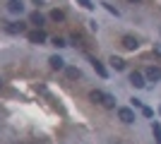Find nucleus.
Returning <instances> with one entry per match:
<instances>
[{
    "label": "nucleus",
    "mask_w": 161,
    "mask_h": 144,
    "mask_svg": "<svg viewBox=\"0 0 161 144\" xmlns=\"http://www.w3.org/2000/svg\"><path fill=\"white\" fill-rule=\"evenodd\" d=\"M130 84H132L135 89H144V87H147V77L135 70V72H130Z\"/></svg>",
    "instance_id": "obj_1"
},
{
    "label": "nucleus",
    "mask_w": 161,
    "mask_h": 144,
    "mask_svg": "<svg viewBox=\"0 0 161 144\" xmlns=\"http://www.w3.org/2000/svg\"><path fill=\"white\" fill-rule=\"evenodd\" d=\"M120 43H123V48H125V51H135V48L140 46V41H137V39H135V36H130V34H125L120 39Z\"/></svg>",
    "instance_id": "obj_2"
},
{
    "label": "nucleus",
    "mask_w": 161,
    "mask_h": 144,
    "mask_svg": "<svg viewBox=\"0 0 161 144\" xmlns=\"http://www.w3.org/2000/svg\"><path fill=\"white\" fill-rule=\"evenodd\" d=\"M118 118H120L125 125L135 123V113H132V108H118Z\"/></svg>",
    "instance_id": "obj_3"
},
{
    "label": "nucleus",
    "mask_w": 161,
    "mask_h": 144,
    "mask_svg": "<svg viewBox=\"0 0 161 144\" xmlns=\"http://www.w3.org/2000/svg\"><path fill=\"white\" fill-rule=\"evenodd\" d=\"M144 77H147V82H159L161 79V67H147V72H144Z\"/></svg>",
    "instance_id": "obj_4"
},
{
    "label": "nucleus",
    "mask_w": 161,
    "mask_h": 144,
    "mask_svg": "<svg viewBox=\"0 0 161 144\" xmlns=\"http://www.w3.org/2000/svg\"><path fill=\"white\" fill-rule=\"evenodd\" d=\"M5 29H7V34H22L27 27H24L22 22H7V27H5Z\"/></svg>",
    "instance_id": "obj_5"
},
{
    "label": "nucleus",
    "mask_w": 161,
    "mask_h": 144,
    "mask_svg": "<svg viewBox=\"0 0 161 144\" xmlns=\"http://www.w3.org/2000/svg\"><path fill=\"white\" fill-rule=\"evenodd\" d=\"M7 10L14 14H22L24 12V5H22V0H7Z\"/></svg>",
    "instance_id": "obj_6"
},
{
    "label": "nucleus",
    "mask_w": 161,
    "mask_h": 144,
    "mask_svg": "<svg viewBox=\"0 0 161 144\" xmlns=\"http://www.w3.org/2000/svg\"><path fill=\"white\" fill-rule=\"evenodd\" d=\"M29 41H31V43H43V41H46V34H43L41 29H36V31L29 34Z\"/></svg>",
    "instance_id": "obj_7"
},
{
    "label": "nucleus",
    "mask_w": 161,
    "mask_h": 144,
    "mask_svg": "<svg viewBox=\"0 0 161 144\" xmlns=\"http://www.w3.org/2000/svg\"><path fill=\"white\" fill-rule=\"evenodd\" d=\"M48 62H51V67H53V70H65V60H63L60 55H51V60H48Z\"/></svg>",
    "instance_id": "obj_8"
},
{
    "label": "nucleus",
    "mask_w": 161,
    "mask_h": 144,
    "mask_svg": "<svg viewBox=\"0 0 161 144\" xmlns=\"http://www.w3.org/2000/svg\"><path fill=\"white\" fill-rule=\"evenodd\" d=\"M29 22H31L34 27H39V29H41L46 19H43V14H41V12H31V14H29Z\"/></svg>",
    "instance_id": "obj_9"
},
{
    "label": "nucleus",
    "mask_w": 161,
    "mask_h": 144,
    "mask_svg": "<svg viewBox=\"0 0 161 144\" xmlns=\"http://www.w3.org/2000/svg\"><path fill=\"white\" fill-rule=\"evenodd\" d=\"M92 67L96 70V72H99L101 77H108V72H106V67H103V62L101 60H96V58H92Z\"/></svg>",
    "instance_id": "obj_10"
},
{
    "label": "nucleus",
    "mask_w": 161,
    "mask_h": 144,
    "mask_svg": "<svg viewBox=\"0 0 161 144\" xmlns=\"http://www.w3.org/2000/svg\"><path fill=\"white\" fill-rule=\"evenodd\" d=\"M103 96H106V94H103L101 89H94L92 94H89V101H94V103H103Z\"/></svg>",
    "instance_id": "obj_11"
},
{
    "label": "nucleus",
    "mask_w": 161,
    "mask_h": 144,
    "mask_svg": "<svg viewBox=\"0 0 161 144\" xmlns=\"http://www.w3.org/2000/svg\"><path fill=\"white\" fill-rule=\"evenodd\" d=\"M111 67L113 70H125V60L118 58V55H113V58H111Z\"/></svg>",
    "instance_id": "obj_12"
},
{
    "label": "nucleus",
    "mask_w": 161,
    "mask_h": 144,
    "mask_svg": "<svg viewBox=\"0 0 161 144\" xmlns=\"http://www.w3.org/2000/svg\"><path fill=\"white\" fill-rule=\"evenodd\" d=\"M65 75H67V79H80L82 72L77 67H65Z\"/></svg>",
    "instance_id": "obj_13"
},
{
    "label": "nucleus",
    "mask_w": 161,
    "mask_h": 144,
    "mask_svg": "<svg viewBox=\"0 0 161 144\" xmlns=\"http://www.w3.org/2000/svg\"><path fill=\"white\" fill-rule=\"evenodd\" d=\"M101 106H106V108H115V96L106 94V96H103V103H101Z\"/></svg>",
    "instance_id": "obj_14"
},
{
    "label": "nucleus",
    "mask_w": 161,
    "mask_h": 144,
    "mask_svg": "<svg viewBox=\"0 0 161 144\" xmlns=\"http://www.w3.org/2000/svg\"><path fill=\"white\" fill-rule=\"evenodd\" d=\"M51 19L53 22H63L65 19V12H63V10H53V12H51Z\"/></svg>",
    "instance_id": "obj_15"
},
{
    "label": "nucleus",
    "mask_w": 161,
    "mask_h": 144,
    "mask_svg": "<svg viewBox=\"0 0 161 144\" xmlns=\"http://www.w3.org/2000/svg\"><path fill=\"white\" fill-rule=\"evenodd\" d=\"M53 46H55V48H65L67 43H65V39H60V36H55V39H53Z\"/></svg>",
    "instance_id": "obj_16"
},
{
    "label": "nucleus",
    "mask_w": 161,
    "mask_h": 144,
    "mask_svg": "<svg viewBox=\"0 0 161 144\" xmlns=\"http://www.w3.org/2000/svg\"><path fill=\"white\" fill-rule=\"evenodd\" d=\"M77 3H80L82 7H87V10H94V3H92V0H77Z\"/></svg>",
    "instance_id": "obj_17"
},
{
    "label": "nucleus",
    "mask_w": 161,
    "mask_h": 144,
    "mask_svg": "<svg viewBox=\"0 0 161 144\" xmlns=\"http://www.w3.org/2000/svg\"><path fill=\"white\" fill-rule=\"evenodd\" d=\"M103 7H106V10H108L111 14H115V17H118V10H115V7L111 5V3H103Z\"/></svg>",
    "instance_id": "obj_18"
},
{
    "label": "nucleus",
    "mask_w": 161,
    "mask_h": 144,
    "mask_svg": "<svg viewBox=\"0 0 161 144\" xmlns=\"http://www.w3.org/2000/svg\"><path fill=\"white\" fill-rule=\"evenodd\" d=\"M154 53H156V55L161 58V43H156V46H154Z\"/></svg>",
    "instance_id": "obj_19"
},
{
    "label": "nucleus",
    "mask_w": 161,
    "mask_h": 144,
    "mask_svg": "<svg viewBox=\"0 0 161 144\" xmlns=\"http://www.w3.org/2000/svg\"><path fill=\"white\" fill-rule=\"evenodd\" d=\"M130 3H140V0H130Z\"/></svg>",
    "instance_id": "obj_20"
},
{
    "label": "nucleus",
    "mask_w": 161,
    "mask_h": 144,
    "mask_svg": "<svg viewBox=\"0 0 161 144\" xmlns=\"http://www.w3.org/2000/svg\"><path fill=\"white\" fill-rule=\"evenodd\" d=\"M159 113H161V106H159Z\"/></svg>",
    "instance_id": "obj_21"
},
{
    "label": "nucleus",
    "mask_w": 161,
    "mask_h": 144,
    "mask_svg": "<svg viewBox=\"0 0 161 144\" xmlns=\"http://www.w3.org/2000/svg\"><path fill=\"white\" fill-rule=\"evenodd\" d=\"M0 87H3V82H0Z\"/></svg>",
    "instance_id": "obj_22"
}]
</instances>
